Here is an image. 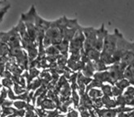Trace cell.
Returning <instances> with one entry per match:
<instances>
[{
	"label": "cell",
	"mask_w": 134,
	"mask_h": 117,
	"mask_svg": "<svg viewBox=\"0 0 134 117\" xmlns=\"http://www.w3.org/2000/svg\"><path fill=\"white\" fill-rule=\"evenodd\" d=\"M42 107H44V108L46 109H53L55 108V105L51 100L45 99V100H44V102H42Z\"/></svg>",
	"instance_id": "8fae6325"
},
{
	"label": "cell",
	"mask_w": 134,
	"mask_h": 117,
	"mask_svg": "<svg viewBox=\"0 0 134 117\" xmlns=\"http://www.w3.org/2000/svg\"><path fill=\"white\" fill-rule=\"evenodd\" d=\"M3 86H7V87H10L11 86H12V82H11V80L9 79H5L3 81Z\"/></svg>",
	"instance_id": "9a60e30c"
},
{
	"label": "cell",
	"mask_w": 134,
	"mask_h": 117,
	"mask_svg": "<svg viewBox=\"0 0 134 117\" xmlns=\"http://www.w3.org/2000/svg\"><path fill=\"white\" fill-rule=\"evenodd\" d=\"M132 83L126 79H124V77H123V79L118 80L116 83H115V85H116V86H118L120 89H121L122 91H124L127 87H129Z\"/></svg>",
	"instance_id": "ba28073f"
},
{
	"label": "cell",
	"mask_w": 134,
	"mask_h": 117,
	"mask_svg": "<svg viewBox=\"0 0 134 117\" xmlns=\"http://www.w3.org/2000/svg\"><path fill=\"white\" fill-rule=\"evenodd\" d=\"M123 93H124V91H122L121 89H120L119 87L116 86V85H115V86L112 87V94H113V96H116V97H118V96L121 95Z\"/></svg>",
	"instance_id": "7c38bea8"
},
{
	"label": "cell",
	"mask_w": 134,
	"mask_h": 117,
	"mask_svg": "<svg viewBox=\"0 0 134 117\" xmlns=\"http://www.w3.org/2000/svg\"><path fill=\"white\" fill-rule=\"evenodd\" d=\"M85 42V36L81 27L74 34L72 40L70 41V53H79L83 50V46Z\"/></svg>",
	"instance_id": "3957f363"
},
{
	"label": "cell",
	"mask_w": 134,
	"mask_h": 117,
	"mask_svg": "<svg viewBox=\"0 0 134 117\" xmlns=\"http://www.w3.org/2000/svg\"><path fill=\"white\" fill-rule=\"evenodd\" d=\"M82 31L85 36V42L83 46V52L87 53L91 48H94L95 41L97 37V29L92 27H82Z\"/></svg>",
	"instance_id": "7a4b0ae2"
},
{
	"label": "cell",
	"mask_w": 134,
	"mask_h": 117,
	"mask_svg": "<svg viewBox=\"0 0 134 117\" xmlns=\"http://www.w3.org/2000/svg\"><path fill=\"white\" fill-rule=\"evenodd\" d=\"M132 70H133V73H134V65H132Z\"/></svg>",
	"instance_id": "ffe728a7"
},
{
	"label": "cell",
	"mask_w": 134,
	"mask_h": 117,
	"mask_svg": "<svg viewBox=\"0 0 134 117\" xmlns=\"http://www.w3.org/2000/svg\"><path fill=\"white\" fill-rule=\"evenodd\" d=\"M87 93H88V95H89L90 98H92V99H94L102 98L103 95L102 90H99L97 88H92Z\"/></svg>",
	"instance_id": "52a82bcc"
},
{
	"label": "cell",
	"mask_w": 134,
	"mask_h": 117,
	"mask_svg": "<svg viewBox=\"0 0 134 117\" xmlns=\"http://www.w3.org/2000/svg\"><path fill=\"white\" fill-rule=\"evenodd\" d=\"M73 99H74V104L78 105L79 99V96H78L77 93H76V92H74H74H73Z\"/></svg>",
	"instance_id": "5bb4252c"
},
{
	"label": "cell",
	"mask_w": 134,
	"mask_h": 117,
	"mask_svg": "<svg viewBox=\"0 0 134 117\" xmlns=\"http://www.w3.org/2000/svg\"><path fill=\"white\" fill-rule=\"evenodd\" d=\"M85 54L87 55L88 59L92 62H96V61L99 60L100 57H101V52L97 50L96 48H91V49H90L87 53H85Z\"/></svg>",
	"instance_id": "8992f818"
},
{
	"label": "cell",
	"mask_w": 134,
	"mask_h": 117,
	"mask_svg": "<svg viewBox=\"0 0 134 117\" xmlns=\"http://www.w3.org/2000/svg\"><path fill=\"white\" fill-rule=\"evenodd\" d=\"M108 32L105 29L103 24H102L100 28L97 29V37H96V41H95L94 48H96L97 50H99L100 52H102V50H103L105 36H106Z\"/></svg>",
	"instance_id": "277c9868"
},
{
	"label": "cell",
	"mask_w": 134,
	"mask_h": 117,
	"mask_svg": "<svg viewBox=\"0 0 134 117\" xmlns=\"http://www.w3.org/2000/svg\"><path fill=\"white\" fill-rule=\"evenodd\" d=\"M98 113H99L100 116H103V117H116V111L112 110V109L99 110Z\"/></svg>",
	"instance_id": "9c48e42d"
},
{
	"label": "cell",
	"mask_w": 134,
	"mask_h": 117,
	"mask_svg": "<svg viewBox=\"0 0 134 117\" xmlns=\"http://www.w3.org/2000/svg\"><path fill=\"white\" fill-rule=\"evenodd\" d=\"M117 29L116 28L114 31L113 34L107 33L105 36L103 48L101 52V55L104 56H110L113 57V53L116 48V44H117Z\"/></svg>",
	"instance_id": "6da1fadb"
},
{
	"label": "cell",
	"mask_w": 134,
	"mask_h": 117,
	"mask_svg": "<svg viewBox=\"0 0 134 117\" xmlns=\"http://www.w3.org/2000/svg\"><path fill=\"white\" fill-rule=\"evenodd\" d=\"M119 62H120L125 68L134 65V46L124 53Z\"/></svg>",
	"instance_id": "5b68a950"
},
{
	"label": "cell",
	"mask_w": 134,
	"mask_h": 117,
	"mask_svg": "<svg viewBox=\"0 0 134 117\" xmlns=\"http://www.w3.org/2000/svg\"><path fill=\"white\" fill-rule=\"evenodd\" d=\"M119 117H129V115H126V114H124V113H121V114H120Z\"/></svg>",
	"instance_id": "d6986e66"
},
{
	"label": "cell",
	"mask_w": 134,
	"mask_h": 117,
	"mask_svg": "<svg viewBox=\"0 0 134 117\" xmlns=\"http://www.w3.org/2000/svg\"><path fill=\"white\" fill-rule=\"evenodd\" d=\"M81 115H82V117H90V115L88 114V112L87 111H83L81 113Z\"/></svg>",
	"instance_id": "2e32d148"
},
{
	"label": "cell",
	"mask_w": 134,
	"mask_h": 117,
	"mask_svg": "<svg viewBox=\"0 0 134 117\" xmlns=\"http://www.w3.org/2000/svg\"><path fill=\"white\" fill-rule=\"evenodd\" d=\"M101 90L103 91V95L105 96H113L112 94V86H111L109 84H103L101 86Z\"/></svg>",
	"instance_id": "30bf717a"
},
{
	"label": "cell",
	"mask_w": 134,
	"mask_h": 117,
	"mask_svg": "<svg viewBox=\"0 0 134 117\" xmlns=\"http://www.w3.org/2000/svg\"><path fill=\"white\" fill-rule=\"evenodd\" d=\"M70 117H78V112L73 111L70 114Z\"/></svg>",
	"instance_id": "e0dca14e"
},
{
	"label": "cell",
	"mask_w": 134,
	"mask_h": 117,
	"mask_svg": "<svg viewBox=\"0 0 134 117\" xmlns=\"http://www.w3.org/2000/svg\"><path fill=\"white\" fill-rule=\"evenodd\" d=\"M33 114H32V112H28L27 113V117H33Z\"/></svg>",
	"instance_id": "ac0fdd59"
},
{
	"label": "cell",
	"mask_w": 134,
	"mask_h": 117,
	"mask_svg": "<svg viewBox=\"0 0 134 117\" xmlns=\"http://www.w3.org/2000/svg\"><path fill=\"white\" fill-rule=\"evenodd\" d=\"M14 105L15 106V108H17V109L22 110L26 106V103L24 102V101H15L14 103Z\"/></svg>",
	"instance_id": "4fadbf2b"
}]
</instances>
